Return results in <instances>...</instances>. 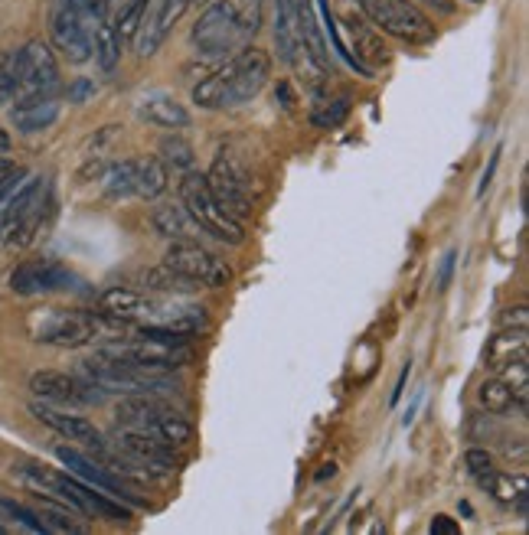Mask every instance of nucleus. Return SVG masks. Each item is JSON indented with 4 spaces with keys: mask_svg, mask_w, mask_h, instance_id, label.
<instances>
[{
    "mask_svg": "<svg viewBox=\"0 0 529 535\" xmlns=\"http://www.w3.org/2000/svg\"><path fill=\"white\" fill-rule=\"evenodd\" d=\"M268 76H272V56L258 46H242L226 66H219L213 76H206L196 85L193 102L209 111L239 108L265 89Z\"/></svg>",
    "mask_w": 529,
    "mask_h": 535,
    "instance_id": "1",
    "label": "nucleus"
},
{
    "mask_svg": "<svg viewBox=\"0 0 529 535\" xmlns=\"http://www.w3.org/2000/svg\"><path fill=\"white\" fill-rule=\"evenodd\" d=\"M121 327L125 323L105 314H85V310H56L49 307L43 314L33 317V340L49 343V346H63V350H79L102 337L121 340Z\"/></svg>",
    "mask_w": 529,
    "mask_h": 535,
    "instance_id": "2",
    "label": "nucleus"
},
{
    "mask_svg": "<svg viewBox=\"0 0 529 535\" xmlns=\"http://www.w3.org/2000/svg\"><path fill=\"white\" fill-rule=\"evenodd\" d=\"M360 7L379 33L396 36L399 43L428 46L438 36L435 23L428 20V14L415 0H360Z\"/></svg>",
    "mask_w": 529,
    "mask_h": 535,
    "instance_id": "3",
    "label": "nucleus"
},
{
    "mask_svg": "<svg viewBox=\"0 0 529 535\" xmlns=\"http://www.w3.org/2000/svg\"><path fill=\"white\" fill-rule=\"evenodd\" d=\"M180 203L196 219V226L203 229V235H209V239L226 242V245H242L245 242L242 222H236L219 209L213 193H209L203 173H193V170L183 173L180 177Z\"/></svg>",
    "mask_w": 529,
    "mask_h": 535,
    "instance_id": "4",
    "label": "nucleus"
},
{
    "mask_svg": "<svg viewBox=\"0 0 529 535\" xmlns=\"http://www.w3.org/2000/svg\"><path fill=\"white\" fill-rule=\"evenodd\" d=\"M190 40L200 56H229L249 43L236 0H213L193 23Z\"/></svg>",
    "mask_w": 529,
    "mask_h": 535,
    "instance_id": "5",
    "label": "nucleus"
},
{
    "mask_svg": "<svg viewBox=\"0 0 529 535\" xmlns=\"http://www.w3.org/2000/svg\"><path fill=\"white\" fill-rule=\"evenodd\" d=\"M92 33H95V20L85 7V0H53L49 4V40L53 49L63 53V59L82 62L92 59Z\"/></svg>",
    "mask_w": 529,
    "mask_h": 535,
    "instance_id": "6",
    "label": "nucleus"
},
{
    "mask_svg": "<svg viewBox=\"0 0 529 535\" xmlns=\"http://www.w3.org/2000/svg\"><path fill=\"white\" fill-rule=\"evenodd\" d=\"M30 392L40 398V402L59 405V408H85L105 402V392L98 389L95 382L85 376H69V372L56 369H40L30 376Z\"/></svg>",
    "mask_w": 529,
    "mask_h": 535,
    "instance_id": "7",
    "label": "nucleus"
},
{
    "mask_svg": "<svg viewBox=\"0 0 529 535\" xmlns=\"http://www.w3.org/2000/svg\"><path fill=\"white\" fill-rule=\"evenodd\" d=\"M164 265L174 268L177 275L190 278L193 284H200V288H226L232 278L226 261L216 258L200 242H174L167 248Z\"/></svg>",
    "mask_w": 529,
    "mask_h": 535,
    "instance_id": "8",
    "label": "nucleus"
},
{
    "mask_svg": "<svg viewBox=\"0 0 529 535\" xmlns=\"http://www.w3.org/2000/svg\"><path fill=\"white\" fill-rule=\"evenodd\" d=\"M206 177V186L213 199L219 203L226 216H232L236 222H245L252 216V193H249V177H245V170L236 164V160L229 157H216Z\"/></svg>",
    "mask_w": 529,
    "mask_h": 535,
    "instance_id": "9",
    "label": "nucleus"
},
{
    "mask_svg": "<svg viewBox=\"0 0 529 535\" xmlns=\"http://www.w3.org/2000/svg\"><path fill=\"white\" fill-rule=\"evenodd\" d=\"M59 89V62L43 40H30L17 49V98L53 95Z\"/></svg>",
    "mask_w": 529,
    "mask_h": 535,
    "instance_id": "10",
    "label": "nucleus"
},
{
    "mask_svg": "<svg viewBox=\"0 0 529 535\" xmlns=\"http://www.w3.org/2000/svg\"><path fill=\"white\" fill-rule=\"evenodd\" d=\"M79 278L69 268L56 265V261H23L10 275V288L14 294L33 297V294H53V291H72Z\"/></svg>",
    "mask_w": 529,
    "mask_h": 535,
    "instance_id": "11",
    "label": "nucleus"
},
{
    "mask_svg": "<svg viewBox=\"0 0 529 535\" xmlns=\"http://www.w3.org/2000/svg\"><path fill=\"white\" fill-rule=\"evenodd\" d=\"M115 447L125 457L138 460L141 467L154 470L157 477H167L174 470V447L164 444L157 434L151 431H138V428H125L115 434Z\"/></svg>",
    "mask_w": 529,
    "mask_h": 535,
    "instance_id": "12",
    "label": "nucleus"
},
{
    "mask_svg": "<svg viewBox=\"0 0 529 535\" xmlns=\"http://www.w3.org/2000/svg\"><path fill=\"white\" fill-rule=\"evenodd\" d=\"M56 457H59V464H63L72 477L92 483V487H98L102 493L115 496V500H128V503H134V506H141V496H134V493L125 487V480H118V477L108 474V470L98 464L95 457L76 451V447H56Z\"/></svg>",
    "mask_w": 529,
    "mask_h": 535,
    "instance_id": "13",
    "label": "nucleus"
},
{
    "mask_svg": "<svg viewBox=\"0 0 529 535\" xmlns=\"http://www.w3.org/2000/svg\"><path fill=\"white\" fill-rule=\"evenodd\" d=\"M30 412H33L36 421H43L46 428H53L56 434H63L66 441L85 447V451H89V454L102 451V447H105V444H102V434H98V428L92 425L89 418L69 415L66 408L49 405V402H33V405H30Z\"/></svg>",
    "mask_w": 529,
    "mask_h": 535,
    "instance_id": "14",
    "label": "nucleus"
},
{
    "mask_svg": "<svg viewBox=\"0 0 529 535\" xmlns=\"http://www.w3.org/2000/svg\"><path fill=\"white\" fill-rule=\"evenodd\" d=\"M275 46H278V59L285 66H311L317 69L304 53L301 43V23H298V0H275ZM321 72V69H317Z\"/></svg>",
    "mask_w": 529,
    "mask_h": 535,
    "instance_id": "15",
    "label": "nucleus"
},
{
    "mask_svg": "<svg viewBox=\"0 0 529 535\" xmlns=\"http://www.w3.org/2000/svg\"><path fill=\"white\" fill-rule=\"evenodd\" d=\"M46 196H49L46 177H23L14 190L0 199V242H4L7 235L30 216V209L40 206Z\"/></svg>",
    "mask_w": 529,
    "mask_h": 535,
    "instance_id": "16",
    "label": "nucleus"
},
{
    "mask_svg": "<svg viewBox=\"0 0 529 535\" xmlns=\"http://www.w3.org/2000/svg\"><path fill=\"white\" fill-rule=\"evenodd\" d=\"M161 307V304H154V301H147L144 294L138 291H128V288H108L102 294V310L98 314H105V317H115L121 323H147L154 317V310Z\"/></svg>",
    "mask_w": 529,
    "mask_h": 535,
    "instance_id": "17",
    "label": "nucleus"
},
{
    "mask_svg": "<svg viewBox=\"0 0 529 535\" xmlns=\"http://www.w3.org/2000/svg\"><path fill=\"white\" fill-rule=\"evenodd\" d=\"M59 118V102L56 92L53 95H30V98H17V105L10 108V121L14 128L23 134H36L46 131L49 124Z\"/></svg>",
    "mask_w": 529,
    "mask_h": 535,
    "instance_id": "18",
    "label": "nucleus"
},
{
    "mask_svg": "<svg viewBox=\"0 0 529 535\" xmlns=\"http://www.w3.org/2000/svg\"><path fill=\"white\" fill-rule=\"evenodd\" d=\"M167 412H174V408L164 405L157 395H125L115 405V418L121 421V425L138 428V431H151Z\"/></svg>",
    "mask_w": 529,
    "mask_h": 535,
    "instance_id": "19",
    "label": "nucleus"
},
{
    "mask_svg": "<svg viewBox=\"0 0 529 535\" xmlns=\"http://www.w3.org/2000/svg\"><path fill=\"white\" fill-rule=\"evenodd\" d=\"M138 118L147 121V124H154V128H170V131L190 128V111L183 108L174 95H167V92L144 95L141 105H138Z\"/></svg>",
    "mask_w": 529,
    "mask_h": 535,
    "instance_id": "20",
    "label": "nucleus"
},
{
    "mask_svg": "<svg viewBox=\"0 0 529 535\" xmlns=\"http://www.w3.org/2000/svg\"><path fill=\"white\" fill-rule=\"evenodd\" d=\"M347 33L353 40V59L360 62V66H366L369 72H373V66H386L389 62V49L383 43V36L376 33V27H369V23L356 20V17H347Z\"/></svg>",
    "mask_w": 529,
    "mask_h": 535,
    "instance_id": "21",
    "label": "nucleus"
},
{
    "mask_svg": "<svg viewBox=\"0 0 529 535\" xmlns=\"http://www.w3.org/2000/svg\"><path fill=\"white\" fill-rule=\"evenodd\" d=\"M298 23H301V43H304L307 59H311L321 72H327L330 69V49H327L321 23H317L314 0H298Z\"/></svg>",
    "mask_w": 529,
    "mask_h": 535,
    "instance_id": "22",
    "label": "nucleus"
},
{
    "mask_svg": "<svg viewBox=\"0 0 529 535\" xmlns=\"http://www.w3.org/2000/svg\"><path fill=\"white\" fill-rule=\"evenodd\" d=\"M151 222H154V229L170 242H200V235H203V229L196 226V219L183 209V203L180 206H174V203L157 206Z\"/></svg>",
    "mask_w": 529,
    "mask_h": 535,
    "instance_id": "23",
    "label": "nucleus"
},
{
    "mask_svg": "<svg viewBox=\"0 0 529 535\" xmlns=\"http://www.w3.org/2000/svg\"><path fill=\"white\" fill-rule=\"evenodd\" d=\"M516 359H526V330L523 327L497 333V337L490 340L487 353H484V366L500 372V369H507L510 363H516Z\"/></svg>",
    "mask_w": 529,
    "mask_h": 535,
    "instance_id": "24",
    "label": "nucleus"
},
{
    "mask_svg": "<svg viewBox=\"0 0 529 535\" xmlns=\"http://www.w3.org/2000/svg\"><path fill=\"white\" fill-rule=\"evenodd\" d=\"M40 506L33 509L36 516H40V522H43V529L46 532H85V526L82 522H76V516H82V513H76V509H69L66 503H56V500H46V496H40Z\"/></svg>",
    "mask_w": 529,
    "mask_h": 535,
    "instance_id": "25",
    "label": "nucleus"
},
{
    "mask_svg": "<svg viewBox=\"0 0 529 535\" xmlns=\"http://www.w3.org/2000/svg\"><path fill=\"white\" fill-rule=\"evenodd\" d=\"M164 190H167V167H164V160H157V157L138 160V180H134V196L157 199Z\"/></svg>",
    "mask_w": 529,
    "mask_h": 535,
    "instance_id": "26",
    "label": "nucleus"
},
{
    "mask_svg": "<svg viewBox=\"0 0 529 535\" xmlns=\"http://www.w3.org/2000/svg\"><path fill=\"white\" fill-rule=\"evenodd\" d=\"M144 288L147 291H157V294H193L200 284H193L190 278H183V275H177L174 268H167V265H161V268H147L144 271Z\"/></svg>",
    "mask_w": 529,
    "mask_h": 535,
    "instance_id": "27",
    "label": "nucleus"
},
{
    "mask_svg": "<svg viewBox=\"0 0 529 535\" xmlns=\"http://www.w3.org/2000/svg\"><path fill=\"white\" fill-rule=\"evenodd\" d=\"M105 180V193L112 199H125L134 196V180H138V160H118V164H108L102 173Z\"/></svg>",
    "mask_w": 529,
    "mask_h": 535,
    "instance_id": "28",
    "label": "nucleus"
},
{
    "mask_svg": "<svg viewBox=\"0 0 529 535\" xmlns=\"http://www.w3.org/2000/svg\"><path fill=\"white\" fill-rule=\"evenodd\" d=\"M481 480V487L487 493H494L500 503H513V500H520V496L526 493V477H507V474H500V470H487L484 477H477Z\"/></svg>",
    "mask_w": 529,
    "mask_h": 535,
    "instance_id": "29",
    "label": "nucleus"
},
{
    "mask_svg": "<svg viewBox=\"0 0 529 535\" xmlns=\"http://www.w3.org/2000/svg\"><path fill=\"white\" fill-rule=\"evenodd\" d=\"M151 434H157L164 444H170V447H183V444H190L193 441V425L183 415H177V412H167L157 425L151 428Z\"/></svg>",
    "mask_w": 529,
    "mask_h": 535,
    "instance_id": "30",
    "label": "nucleus"
},
{
    "mask_svg": "<svg viewBox=\"0 0 529 535\" xmlns=\"http://www.w3.org/2000/svg\"><path fill=\"white\" fill-rule=\"evenodd\" d=\"M481 405L487 408L490 415H507L510 408L516 405V395L503 379H487L481 385Z\"/></svg>",
    "mask_w": 529,
    "mask_h": 535,
    "instance_id": "31",
    "label": "nucleus"
},
{
    "mask_svg": "<svg viewBox=\"0 0 529 535\" xmlns=\"http://www.w3.org/2000/svg\"><path fill=\"white\" fill-rule=\"evenodd\" d=\"M147 7H151V0H128V4H121L118 20H115V30H118V40L121 43H131L134 40V33H138L141 20L147 14Z\"/></svg>",
    "mask_w": 529,
    "mask_h": 535,
    "instance_id": "32",
    "label": "nucleus"
},
{
    "mask_svg": "<svg viewBox=\"0 0 529 535\" xmlns=\"http://www.w3.org/2000/svg\"><path fill=\"white\" fill-rule=\"evenodd\" d=\"M0 513L10 519V532H46L40 516L30 506L14 503V500H0Z\"/></svg>",
    "mask_w": 529,
    "mask_h": 535,
    "instance_id": "33",
    "label": "nucleus"
},
{
    "mask_svg": "<svg viewBox=\"0 0 529 535\" xmlns=\"http://www.w3.org/2000/svg\"><path fill=\"white\" fill-rule=\"evenodd\" d=\"M17 102V53L0 59V108Z\"/></svg>",
    "mask_w": 529,
    "mask_h": 535,
    "instance_id": "34",
    "label": "nucleus"
},
{
    "mask_svg": "<svg viewBox=\"0 0 529 535\" xmlns=\"http://www.w3.org/2000/svg\"><path fill=\"white\" fill-rule=\"evenodd\" d=\"M161 154H164L167 164H174L180 170L193 167V147L187 141H180V138H164L161 141Z\"/></svg>",
    "mask_w": 529,
    "mask_h": 535,
    "instance_id": "35",
    "label": "nucleus"
},
{
    "mask_svg": "<svg viewBox=\"0 0 529 535\" xmlns=\"http://www.w3.org/2000/svg\"><path fill=\"white\" fill-rule=\"evenodd\" d=\"M193 4H196V0H161V4H157V20H161V30L170 33V27H174V23L187 14Z\"/></svg>",
    "mask_w": 529,
    "mask_h": 535,
    "instance_id": "36",
    "label": "nucleus"
},
{
    "mask_svg": "<svg viewBox=\"0 0 529 535\" xmlns=\"http://www.w3.org/2000/svg\"><path fill=\"white\" fill-rule=\"evenodd\" d=\"M347 111H350V105H347V98H337V102H330L324 111L317 108L314 115H311V121L317 124V128H337V124L347 118Z\"/></svg>",
    "mask_w": 529,
    "mask_h": 535,
    "instance_id": "37",
    "label": "nucleus"
},
{
    "mask_svg": "<svg viewBox=\"0 0 529 535\" xmlns=\"http://www.w3.org/2000/svg\"><path fill=\"white\" fill-rule=\"evenodd\" d=\"M239 7V17H242V27H245V36H252L262 30V0H236Z\"/></svg>",
    "mask_w": 529,
    "mask_h": 535,
    "instance_id": "38",
    "label": "nucleus"
},
{
    "mask_svg": "<svg viewBox=\"0 0 529 535\" xmlns=\"http://www.w3.org/2000/svg\"><path fill=\"white\" fill-rule=\"evenodd\" d=\"M464 464L474 477H484L487 470H494V460H490V454L484 451V447H471V451L464 454Z\"/></svg>",
    "mask_w": 529,
    "mask_h": 535,
    "instance_id": "39",
    "label": "nucleus"
},
{
    "mask_svg": "<svg viewBox=\"0 0 529 535\" xmlns=\"http://www.w3.org/2000/svg\"><path fill=\"white\" fill-rule=\"evenodd\" d=\"M27 177V173H23L20 167H14V164H7V160H0V199H4L10 190H14V186Z\"/></svg>",
    "mask_w": 529,
    "mask_h": 535,
    "instance_id": "40",
    "label": "nucleus"
},
{
    "mask_svg": "<svg viewBox=\"0 0 529 535\" xmlns=\"http://www.w3.org/2000/svg\"><path fill=\"white\" fill-rule=\"evenodd\" d=\"M92 95H95V82L92 79H76L69 85V102L82 105V102H89Z\"/></svg>",
    "mask_w": 529,
    "mask_h": 535,
    "instance_id": "41",
    "label": "nucleus"
},
{
    "mask_svg": "<svg viewBox=\"0 0 529 535\" xmlns=\"http://www.w3.org/2000/svg\"><path fill=\"white\" fill-rule=\"evenodd\" d=\"M428 529H432V535H458V522L451 516H435Z\"/></svg>",
    "mask_w": 529,
    "mask_h": 535,
    "instance_id": "42",
    "label": "nucleus"
},
{
    "mask_svg": "<svg viewBox=\"0 0 529 535\" xmlns=\"http://www.w3.org/2000/svg\"><path fill=\"white\" fill-rule=\"evenodd\" d=\"M418 7H428V10H435V14H454V10H458V4H454V0H415Z\"/></svg>",
    "mask_w": 529,
    "mask_h": 535,
    "instance_id": "43",
    "label": "nucleus"
},
{
    "mask_svg": "<svg viewBox=\"0 0 529 535\" xmlns=\"http://www.w3.org/2000/svg\"><path fill=\"white\" fill-rule=\"evenodd\" d=\"M454 258H458V255H454V252H448V255H445V261H441V275H438V291H445V288H448V284H451Z\"/></svg>",
    "mask_w": 529,
    "mask_h": 535,
    "instance_id": "44",
    "label": "nucleus"
},
{
    "mask_svg": "<svg viewBox=\"0 0 529 535\" xmlns=\"http://www.w3.org/2000/svg\"><path fill=\"white\" fill-rule=\"evenodd\" d=\"M523 327L526 330V307H510L507 314H503V327Z\"/></svg>",
    "mask_w": 529,
    "mask_h": 535,
    "instance_id": "45",
    "label": "nucleus"
},
{
    "mask_svg": "<svg viewBox=\"0 0 529 535\" xmlns=\"http://www.w3.org/2000/svg\"><path fill=\"white\" fill-rule=\"evenodd\" d=\"M497 164H500V151L490 157V167H487V173H484V183H481V193H487V186H490V180H494V170H497Z\"/></svg>",
    "mask_w": 529,
    "mask_h": 535,
    "instance_id": "46",
    "label": "nucleus"
},
{
    "mask_svg": "<svg viewBox=\"0 0 529 535\" xmlns=\"http://www.w3.org/2000/svg\"><path fill=\"white\" fill-rule=\"evenodd\" d=\"M409 369H412V366H405V369H402V376H399V382H396V389H392V405H396V402H399V398H402L405 379H409Z\"/></svg>",
    "mask_w": 529,
    "mask_h": 535,
    "instance_id": "47",
    "label": "nucleus"
},
{
    "mask_svg": "<svg viewBox=\"0 0 529 535\" xmlns=\"http://www.w3.org/2000/svg\"><path fill=\"white\" fill-rule=\"evenodd\" d=\"M4 154H10V138H7V131L0 128V157H4Z\"/></svg>",
    "mask_w": 529,
    "mask_h": 535,
    "instance_id": "48",
    "label": "nucleus"
},
{
    "mask_svg": "<svg viewBox=\"0 0 529 535\" xmlns=\"http://www.w3.org/2000/svg\"><path fill=\"white\" fill-rule=\"evenodd\" d=\"M334 474H337V467L334 464H324V470L317 474V480H327V477H334Z\"/></svg>",
    "mask_w": 529,
    "mask_h": 535,
    "instance_id": "49",
    "label": "nucleus"
},
{
    "mask_svg": "<svg viewBox=\"0 0 529 535\" xmlns=\"http://www.w3.org/2000/svg\"><path fill=\"white\" fill-rule=\"evenodd\" d=\"M4 532H10V522H7L4 513H0V535H4Z\"/></svg>",
    "mask_w": 529,
    "mask_h": 535,
    "instance_id": "50",
    "label": "nucleus"
},
{
    "mask_svg": "<svg viewBox=\"0 0 529 535\" xmlns=\"http://www.w3.org/2000/svg\"><path fill=\"white\" fill-rule=\"evenodd\" d=\"M471 4H481V0H471Z\"/></svg>",
    "mask_w": 529,
    "mask_h": 535,
    "instance_id": "51",
    "label": "nucleus"
}]
</instances>
